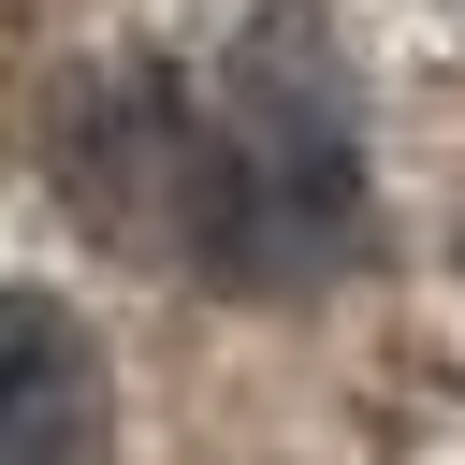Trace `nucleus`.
Here are the masks:
<instances>
[{
	"instance_id": "nucleus-1",
	"label": "nucleus",
	"mask_w": 465,
	"mask_h": 465,
	"mask_svg": "<svg viewBox=\"0 0 465 465\" xmlns=\"http://www.w3.org/2000/svg\"><path fill=\"white\" fill-rule=\"evenodd\" d=\"M73 203L218 291H320L363 247V145L305 58H232L218 87L116 73L58 131Z\"/></svg>"
},
{
	"instance_id": "nucleus-2",
	"label": "nucleus",
	"mask_w": 465,
	"mask_h": 465,
	"mask_svg": "<svg viewBox=\"0 0 465 465\" xmlns=\"http://www.w3.org/2000/svg\"><path fill=\"white\" fill-rule=\"evenodd\" d=\"M0 465H116L102 349L44 291H0Z\"/></svg>"
}]
</instances>
